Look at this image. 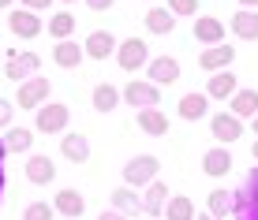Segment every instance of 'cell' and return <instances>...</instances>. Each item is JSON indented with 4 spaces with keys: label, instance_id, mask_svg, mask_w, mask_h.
<instances>
[{
    "label": "cell",
    "instance_id": "d590c367",
    "mask_svg": "<svg viewBox=\"0 0 258 220\" xmlns=\"http://www.w3.org/2000/svg\"><path fill=\"white\" fill-rule=\"evenodd\" d=\"M112 4H116V0H86V8H90V12H109Z\"/></svg>",
    "mask_w": 258,
    "mask_h": 220
},
{
    "label": "cell",
    "instance_id": "4fadbf2b",
    "mask_svg": "<svg viewBox=\"0 0 258 220\" xmlns=\"http://www.w3.org/2000/svg\"><path fill=\"white\" fill-rule=\"evenodd\" d=\"M116 34L112 30H94V34H86V41H83V52L90 60H109L112 52H116Z\"/></svg>",
    "mask_w": 258,
    "mask_h": 220
},
{
    "label": "cell",
    "instance_id": "f546056e",
    "mask_svg": "<svg viewBox=\"0 0 258 220\" xmlns=\"http://www.w3.org/2000/svg\"><path fill=\"white\" fill-rule=\"evenodd\" d=\"M45 30H49L56 41H68L71 34H75V15H71V12H52V19H49Z\"/></svg>",
    "mask_w": 258,
    "mask_h": 220
},
{
    "label": "cell",
    "instance_id": "ffe728a7",
    "mask_svg": "<svg viewBox=\"0 0 258 220\" xmlns=\"http://www.w3.org/2000/svg\"><path fill=\"white\" fill-rule=\"evenodd\" d=\"M139 131L142 135H150V138H161V135H168V116L161 108H142L139 112Z\"/></svg>",
    "mask_w": 258,
    "mask_h": 220
},
{
    "label": "cell",
    "instance_id": "3957f363",
    "mask_svg": "<svg viewBox=\"0 0 258 220\" xmlns=\"http://www.w3.org/2000/svg\"><path fill=\"white\" fill-rule=\"evenodd\" d=\"M68 120H71L68 104L45 101V104L38 108V116H34V131H38V135H64V131H68Z\"/></svg>",
    "mask_w": 258,
    "mask_h": 220
},
{
    "label": "cell",
    "instance_id": "b9f144b4",
    "mask_svg": "<svg viewBox=\"0 0 258 220\" xmlns=\"http://www.w3.org/2000/svg\"><path fill=\"white\" fill-rule=\"evenodd\" d=\"M195 220H213V216H210V213H199V216H195Z\"/></svg>",
    "mask_w": 258,
    "mask_h": 220
},
{
    "label": "cell",
    "instance_id": "8992f818",
    "mask_svg": "<svg viewBox=\"0 0 258 220\" xmlns=\"http://www.w3.org/2000/svg\"><path fill=\"white\" fill-rule=\"evenodd\" d=\"M116 64L123 67V71L135 75L142 64H150V45L142 38H123L120 45H116Z\"/></svg>",
    "mask_w": 258,
    "mask_h": 220
},
{
    "label": "cell",
    "instance_id": "7c38bea8",
    "mask_svg": "<svg viewBox=\"0 0 258 220\" xmlns=\"http://www.w3.org/2000/svg\"><path fill=\"white\" fill-rule=\"evenodd\" d=\"M26 179H30L34 187H49V183H56V164H52V157L30 153V157H26Z\"/></svg>",
    "mask_w": 258,
    "mask_h": 220
},
{
    "label": "cell",
    "instance_id": "9c48e42d",
    "mask_svg": "<svg viewBox=\"0 0 258 220\" xmlns=\"http://www.w3.org/2000/svg\"><path fill=\"white\" fill-rule=\"evenodd\" d=\"M191 34H195V41H199V45H206V49L225 45V23L213 19V15H199L195 26H191Z\"/></svg>",
    "mask_w": 258,
    "mask_h": 220
},
{
    "label": "cell",
    "instance_id": "bcb514c9",
    "mask_svg": "<svg viewBox=\"0 0 258 220\" xmlns=\"http://www.w3.org/2000/svg\"><path fill=\"white\" fill-rule=\"evenodd\" d=\"M146 220H150V216H146Z\"/></svg>",
    "mask_w": 258,
    "mask_h": 220
},
{
    "label": "cell",
    "instance_id": "8fae6325",
    "mask_svg": "<svg viewBox=\"0 0 258 220\" xmlns=\"http://www.w3.org/2000/svg\"><path fill=\"white\" fill-rule=\"evenodd\" d=\"M176 78H180V64H176L172 56H150V64H146V82H154V86H172Z\"/></svg>",
    "mask_w": 258,
    "mask_h": 220
},
{
    "label": "cell",
    "instance_id": "ab89813d",
    "mask_svg": "<svg viewBox=\"0 0 258 220\" xmlns=\"http://www.w3.org/2000/svg\"><path fill=\"white\" fill-rule=\"evenodd\" d=\"M4 157H8V149H4V138H0V164H4Z\"/></svg>",
    "mask_w": 258,
    "mask_h": 220
},
{
    "label": "cell",
    "instance_id": "836d02e7",
    "mask_svg": "<svg viewBox=\"0 0 258 220\" xmlns=\"http://www.w3.org/2000/svg\"><path fill=\"white\" fill-rule=\"evenodd\" d=\"M23 8L38 15V12H45V8H52V0H23Z\"/></svg>",
    "mask_w": 258,
    "mask_h": 220
},
{
    "label": "cell",
    "instance_id": "d6a6232c",
    "mask_svg": "<svg viewBox=\"0 0 258 220\" xmlns=\"http://www.w3.org/2000/svg\"><path fill=\"white\" fill-rule=\"evenodd\" d=\"M168 12L180 19V15H199V0H168Z\"/></svg>",
    "mask_w": 258,
    "mask_h": 220
},
{
    "label": "cell",
    "instance_id": "f6af8a7d",
    "mask_svg": "<svg viewBox=\"0 0 258 220\" xmlns=\"http://www.w3.org/2000/svg\"><path fill=\"white\" fill-rule=\"evenodd\" d=\"M60 4H79V0H60Z\"/></svg>",
    "mask_w": 258,
    "mask_h": 220
},
{
    "label": "cell",
    "instance_id": "ee69618b",
    "mask_svg": "<svg viewBox=\"0 0 258 220\" xmlns=\"http://www.w3.org/2000/svg\"><path fill=\"white\" fill-rule=\"evenodd\" d=\"M251 131H254V135H258V116H254V123H251Z\"/></svg>",
    "mask_w": 258,
    "mask_h": 220
},
{
    "label": "cell",
    "instance_id": "8d00e7d4",
    "mask_svg": "<svg viewBox=\"0 0 258 220\" xmlns=\"http://www.w3.org/2000/svg\"><path fill=\"white\" fill-rule=\"evenodd\" d=\"M97 220H127V216H123V213H116V209H109V213H101Z\"/></svg>",
    "mask_w": 258,
    "mask_h": 220
},
{
    "label": "cell",
    "instance_id": "603a6c76",
    "mask_svg": "<svg viewBox=\"0 0 258 220\" xmlns=\"http://www.w3.org/2000/svg\"><path fill=\"white\" fill-rule=\"evenodd\" d=\"M83 56H86L83 45H79V41H71V38H68V41H56V49H52V64L68 67V71L83 64Z\"/></svg>",
    "mask_w": 258,
    "mask_h": 220
},
{
    "label": "cell",
    "instance_id": "cb8c5ba5",
    "mask_svg": "<svg viewBox=\"0 0 258 220\" xmlns=\"http://www.w3.org/2000/svg\"><path fill=\"white\" fill-rule=\"evenodd\" d=\"M232 34L239 41H258V12L239 8V12L232 15Z\"/></svg>",
    "mask_w": 258,
    "mask_h": 220
},
{
    "label": "cell",
    "instance_id": "60d3db41",
    "mask_svg": "<svg viewBox=\"0 0 258 220\" xmlns=\"http://www.w3.org/2000/svg\"><path fill=\"white\" fill-rule=\"evenodd\" d=\"M251 153H254V161H258V138H254V146H251Z\"/></svg>",
    "mask_w": 258,
    "mask_h": 220
},
{
    "label": "cell",
    "instance_id": "f1b7e54d",
    "mask_svg": "<svg viewBox=\"0 0 258 220\" xmlns=\"http://www.w3.org/2000/svg\"><path fill=\"white\" fill-rule=\"evenodd\" d=\"M199 213H195V201L187 194H176L165 201V220H195Z\"/></svg>",
    "mask_w": 258,
    "mask_h": 220
},
{
    "label": "cell",
    "instance_id": "e0dca14e",
    "mask_svg": "<svg viewBox=\"0 0 258 220\" xmlns=\"http://www.w3.org/2000/svg\"><path fill=\"white\" fill-rule=\"evenodd\" d=\"M168 198H172V194H168V187L154 179V183L146 187V194H142V213H146L150 220L165 216V201H168Z\"/></svg>",
    "mask_w": 258,
    "mask_h": 220
},
{
    "label": "cell",
    "instance_id": "277c9868",
    "mask_svg": "<svg viewBox=\"0 0 258 220\" xmlns=\"http://www.w3.org/2000/svg\"><path fill=\"white\" fill-rule=\"evenodd\" d=\"M120 101H123V104H131L135 112H142V108H157V104H161V93H157V86H154V82L131 78V82L120 90Z\"/></svg>",
    "mask_w": 258,
    "mask_h": 220
},
{
    "label": "cell",
    "instance_id": "9a60e30c",
    "mask_svg": "<svg viewBox=\"0 0 258 220\" xmlns=\"http://www.w3.org/2000/svg\"><path fill=\"white\" fill-rule=\"evenodd\" d=\"M60 153H64V161H71V164H86V161H90V138L75 135V131H64V138H60Z\"/></svg>",
    "mask_w": 258,
    "mask_h": 220
},
{
    "label": "cell",
    "instance_id": "1f68e13d",
    "mask_svg": "<svg viewBox=\"0 0 258 220\" xmlns=\"http://www.w3.org/2000/svg\"><path fill=\"white\" fill-rule=\"evenodd\" d=\"M56 209L49 205V201H30V205L23 209V220H52Z\"/></svg>",
    "mask_w": 258,
    "mask_h": 220
},
{
    "label": "cell",
    "instance_id": "484cf974",
    "mask_svg": "<svg viewBox=\"0 0 258 220\" xmlns=\"http://www.w3.org/2000/svg\"><path fill=\"white\" fill-rule=\"evenodd\" d=\"M176 112H180L183 120H202L210 112V97H206V93H183Z\"/></svg>",
    "mask_w": 258,
    "mask_h": 220
},
{
    "label": "cell",
    "instance_id": "83f0119b",
    "mask_svg": "<svg viewBox=\"0 0 258 220\" xmlns=\"http://www.w3.org/2000/svg\"><path fill=\"white\" fill-rule=\"evenodd\" d=\"M30 146H34V131L30 127H8V135H4L8 153H30Z\"/></svg>",
    "mask_w": 258,
    "mask_h": 220
},
{
    "label": "cell",
    "instance_id": "e575fe53",
    "mask_svg": "<svg viewBox=\"0 0 258 220\" xmlns=\"http://www.w3.org/2000/svg\"><path fill=\"white\" fill-rule=\"evenodd\" d=\"M8 123H12V101L0 97V127H8Z\"/></svg>",
    "mask_w": 258,
    "mask_h": 220
},
{
    "label": "cell",
    "instance_id": "ba28073f",
    "mask_svg": "<svg viewBox=\"0 0 258 220\" xmlns=\"http://www.w3.org/2000/svg\"><path fill=\"white\" fill-rule=\"evenodd\" d=\"M8 30H12L15 38H38V34L45 30V23H41V15L26 12V8H12V15H8Z\"/></svg>",
    "mask_w": 258,
    "mask_h": 220
},
{
    "label": "cell",
    "instance_id": "7a4b0ae2",
    "mask_svg": "<svg viewBox=\"0 0 258 220\" xmlns=\"http://www.w3.org/2000/svg\"><path fill=\"white\" fill-rule=\"evenodd\" d=\"M232 220H258V168H251L247 183L232 190Z\"/></svg>",
    "mask_w": 258,
    "mask_h": 220
},
{
    "label": "cell",
    "instance_id": "d6986e66",
    "mask_svg": "<svg viewBox=\"0 0 258 220\" xmlns=\"http://www.w3.org/2000/svg\"><path fill=\"white\" fill-rule=\"evenodd\" d=\"M52 209L64 213V216H83L86 213V198L79 194V190H71V187H60L56 198H52Z\"/></svg>",
    "mask_w": 258,
    "mask_h": 220
},
{
    "label": "cell",
    "instance_id": "f35d334b",
    "mask_svg": "<svg viewBox=\"0 0 258 220\" xmlns=\"http://www.w3.org/2000/svg\"><path fill=\"white\" fill-rule=\"evenodd\" d=\"M0 201H4V164H0Z\"/></svg>",
    "mask_w": 258,
    "mask_h": 220
},
{
    "label": "cell",
    "instance_id": "2e32d148",
    "mask_svg": "<svg viewBox=\"0 0 258 220\" xmlns=\"http://www.w3.org/2000/svg\"><path fill=\"white\" fill-rule=\"evenodd\" d=\"M202 172H206L210 179H221V175H228V172H232V153H228L225 146L206 149V153H202Z\"/></svg>",
    "mask_w": 258,
    "mask_h": 220
},
{
    "label": "cell",
    "instance_id": "ac0fdd59",
    "mask_svg": "<svg viewBox=\"0 0 258 220\" xmlns=\"http://www.w3.org/2000/svg\"><path fill=\"white\" fill-rule=\"evenodd\" d=\"M109 209H116L123 216H135V213H142V194L131 190V187H116L109 194Z\"/></svg>",
    "mask_w": 258,
    "mask_h": 220
},
{
    "label": "cell",
    "instance_id": "5bb4252c",
    "mask_svg": "<svg viewBox=\"0 0 258 220\" xmlns=\"http://www.w3.org/2000/svg\"><path fill=\"white\" fill-rule=\"evenodd\" d=\"M228 64H236V49H232V45H213V49H202V56H199V67H202V71H210V75L228 71Z\"/></svg>",
    "mask_w": 258,
    "mask_h": 220
},
{
    "label": "cell",
    "instance_id": "7402d4cb",
    "mask_svg": "<svg viewBox=\"0 0 258 220\" xmlns=\"http://www.w3.org/2000/svg\"><path fill=\"white\" fill-rule=\"evenodd\" d=\"M146 30H150V34H157V38H165V34H172V30H176V15L168 12V8L154 4V8L146 12Z\"/></svg>",
    "mask_w": 258,
    "mask_h": 220
},
{
    "label": "cell",
    "instance_id": "4dcf8cb0",
    "mask_svg": "<svg viewBox=\"0 0 258 220\" xmlns=\"http://www.w3.org/2000/svg\"><path fill=\"white\" fill-rule=\"evenodd\" d=\"M206 205H210V216H213V220L232 216V190H213Z\"/></svg>",
    "mask_w": 258,
    "mask_h": 220
},
{
    "label": "cell",
    "instance_id": "d4e9b609",
    "mask_svg": "<svg viewBox=\"0 0 258 220\" xmlns=\"http://www.w3.org/2000/svg\"><path fill=\"white\" fill-rule=\"evenodd\" d=\"M90 104H94V112H105V116H109V112H116V104H120V90L112 82H97Z\"/></svg>",
    "mask_w": 258,
    "mask_h": 220
},
{
    "label": "cell",
    "instance_id": "30bf717a",
    "mask_svg": "<svg viewBox=\"0 0 258 220\" xmlns=\"http://www.w3.org/2000/svg\"><path fill=\"white\" fill-rule=\"evenodd\" d=\"M210 135L217 138L221 146H236L239 135H243V123H239L232 112H217V116L210 120Z\"/></svg>",
    "mask_w": 258,
    "mask_h": 220
},
{
    "label": "cell",
    "instance_id": "52a82bcc",
    "mask_svg": "<svg viewBox=\"0 0 258 220\" xmlns=\"http://www.w3.org/2000/svg\"><path fill=\"white\" fill-rule=\"evenodd\" d=\"M41 67V56L38 52H12V60L4 64V75L12 78V82H26V78H34Z\"/></svg>",
    "mask_w": 258,
    "mask_h": 220
},
{
    "label": "cell",
    "instance_id": "6da1fadb",
    "mask_svg": "<svg viewBox=\"0 0 258 220\" xmlns=\"http://www.w3.org/2000/svg\"><path fill=\"white\" fill-rule=\"evenodd\" d=\"M157 172H161V161H157L154 153H139V157H131V161L123 164V187L142 190V187H150V183L157 179Z\"/></svg>",
    "mask_w": 258,
    "mask_h": 220
},
{
    "label": "cell",
    "instance_id": "7bdbcfd3",
    "mask_svg": "<svg viewBox=\"0 0 258 220\" xmlns=\"http://www.w3.org/2000/svg\"><path fill=\"white\" fill-rule=\"evenodd\" d=\"M15 4V0H0V8H12Z\"/></svg>",
    "mask_w": 258,
    "mask_h": 220
},
{
    "label": "cell",
    "instance_id": "44dd1931",
    "mask_svg": "<svg viewBox=\"0 0 258 220\" xmlns=\"http://www.w3.org/2000/svg\"><path fill=\"white\" fill-rule=\"evenodd\" d=\"M228 101H232L228 112H232L236 120H254L258 116V90H236Z\"/></svg>",
    "mask_w": 258,
    "mask_h": 220
},
{
    "label": "cell",
    "instance_id": "5b68a950",
    "mask_svg": "<svg viewBox=\"0 0 258 220\" xmlns=\"http://www.w3.org/2000/svg\"><path fill=\"white\" fill-rule=\"evenodd\" d=\"M49 93H52L49 78L34 75V78H26V82H19V97H15V104H19L23 112H38L41 104L49 101Z\"/></svg>",
    "mask_w": 258,
    "mask_h": 220
},
{
    "label": "cell",
    "instance_id": "74e56055",
    "mask_svg": "<svg viewBox=\"0 0 258 220\" xmlns=\"http://www.w3.org/2000/svg\"><path fill=\"white\" fill-rule=\"evenodd\" d=\"M236 4H243L247 12H254V8H258V0H236Z\"/></svg>",
    "mask_w": 258,
    "mask_h": 220
},
{
    "label": "cell",
    "instance_id": "4316f807",
    "mask_svg": "<svg viewBox=\"0 0 258 220\" xmlns=\"http://www.w3.org/2000/svg\"><path fill=\"white\" fill-rule=\"evenodd\" d=\"M232 93H236V75L232 71H217L206 86V97H217V101H228Z\"/></svg>",
    "mask_w": 258,
    "mask_h": 220
}]
</instances>
